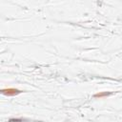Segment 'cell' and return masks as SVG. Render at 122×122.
<instances>
[{
	"label": "cell",
	"mask_w": 122,
	"mask_h": 122,
	"mask_svg": "<svg viewBox=\"0 0 122 122\" xmlns=\"http://www.w3.org/2000/svg\"><path fill=\"white\" fill-rule=\"evenodd\" d=\"M2 95H6V96H14L17 95L21 93V91L18 89H14V88H7V89H3L1 90Z\"/></svg>",
	"instance_id": "6da1fadb"
},
{
	"label": "cell",
	"mask_w": 122,
	"mask_h": 122,
	"mask_svg": "<svg viewBox=\"0 0 122 122\" xmlns=\"http://www.w3.org/2000/svg\"><path fill=\"white\" fill-rule=\"evenodd\" d=\"M112 93L111 92H100V93H97L94 95L95 98H102V97H106V96H109L111 95Z\"/></svg>",
	"instance_id": "7a4b0ae2"
},
{
	"label": "cell",
	"mask_w": 122,
	"mask_h": 122,
	"mask_svg": "<svg viewBox=\"0 0 122 122\" xmlns=\"http://www.w3.org/2000/svg\"><path fill=\"white\" fill-rule=\"evenodd\" d=\"M19 121H23L22 119H10V122H19Z\"/></svg>",
	"instance_id": "3957f363"
}]
</instances>
